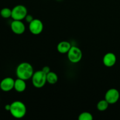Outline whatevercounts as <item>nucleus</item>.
<instances>
[{"label": "nucleus", "instance_id": "1", "mask_svg": "<svg viewBox=\"0 0 120 120\" xmlns=\"http://www.w3.org/2000/svg\"><path fill=\"white\" fill-rule=\"evenodd\" d=\"M34 73L32 66L28 62L21 63L16 69V75L18 78L21 79L25 81L31 79Z\"/></svg>", "mask_w": 120, "mask_h": 120}, {"label": "nucleus", "instance_id": "2", "mask_svg": "<svg viewBox=\"0 0 120 120\" xmlns=\"http://www.w3.org/2000/svg\"><path fill=\"white\" fill-rule=\"evenodd\" d=\"M9 112L15 118L20 119L25 117L26 113V107L23 102L15 101L11 104Z\"/></svg>", "mask_w": 120, "mask_h": 120}, {"label": "nucleus", "instance_id": "3", "mask_svg": "<svg viewBox=\"0 0 120 120\" xmlns=\"http://www.w3.org/2000/svg\"><path fill=\"white\" fill-rule=\"evenodd\" d=\"M31 79L33 86L36 89L42 88L47 82L46 74L42 70L34 72Z\"/></svg>", "mask_w": 120, "mask_h": 120}, {"label": "nucleus", "instance_id": "4", "mask_svg": "<svg viewBox=\"0 0 120 120\" xmlns=\"http://www.w3.org/2000/svg\"><path fill=\"white\" fill-rule=\"evenodd\" d=\"M28 14V9L23 5H18L12 9L11 18L14 20L22 21Z\"/></svg>", "mask_w": 120, "mask_h": 120}, {"label": "nucleus", "instance_id": "5", "mask_svg": "<svg viewBox=\"0 0 120 120\" xmlns=\"http://www.w3.org/2000/svg\"><path fill=\"white\" fill-rule=\"evenodd\" d=\"M83 54L81 49L76 46H71L68 52V60L72 63H77L82 60Z\"/></svg>", "mask_w": 120, "mask_h": 120}, {"label": "nucleus", "instance_id": "6", "mask_svg": "<svg viewBox=\"0 0 120 120\" xmlns=\"http://www.w3.org/2000/svg\"><path fill=\"white\" fill-rule=\"evenodd\" d=\"M29 30L33 35H39L43 30V22L39 19H34V20L29 23Z\"/></svg>", "mask_w": 120, "mask_h": 120}, {"label": "nucleus", "instance_id": "7", "mask_svg": "<svg viewBox=\"0 0 120 120\" xmlns=\"http://www.w3.org/2000/svg\"><path fill=\"white\" fill-rule=\"evenodd\" d=\"M120 98V92L117 89L112 88L106 91L104 99L110 104H114L117 103Z\"/></svg>", "mask_w": 120, "mask_h": 120}, {"label": "nucleus", "instance_id": "8", "mask_svg": "<svg viewBox=\"0 0 120 120\" xmlns=\"http://www.w3.org/2000/svg\"><path fill=\"white\" fill-rule=\"evenodd\" d=\"M11 28L14 34L22 35L25 31V25L22 21L14 20L11 23Z\"/></svg>", "mask_w": 120, "mask_h": 120}, {"label": "nucleus", "instance_id": "9", "mask_svg": "<svg viewBox=\"0 0 120 120\" xmlns=\"http://www.w3.org/2000/svg\"><path fill=\"white\" fill-rule=\"evenodd\" d=\"M15 80L11 77L4 78L0 83V89L4 91H9L14 89Z\"/></svg>", "mask_w": 120, "mask_h": 120}, {"label": "nucleus", "instance_id": "10", "mask_svg": "<svg viewBox=\"0 0 120 120\" xmlns=\"http://www.w3.org/2000/svg\"><path fill=\"white\" fill-rule=\"evenodd\" d=\"M117 62L116 55L112 52L107 53L103 58V62L104 66L107 68H111L115 65Z\"/></svg>", "mask_w": 120, "mask_h": 120}, {"label": "nucleus", "instance_id": "11", "mask_svg": "<svg viewBox=\"0 0 120 120\" xmlns=\"http://www.w3.org/2000/svg\"><path fill=\"white\" fill-rule=\"evenodd\" d=\"M71 47V43L68 41H63L58 43L57 46V50L60 53H68Z\"/></svg>", "mask_w": 120, "mask_h": 120}, {"label": "nucleus", "instance_id": "12", "mask_svg": "<svg viewBox=\"0 0 120 120\" xmlns=\"http://www.w3.org/2000/svg\"><path fill=\"white\" fill-rule=\"evenodd\" d=\"M26 84L25 80L21 79L18 78L15 80L14 89L18 93H22L26 90Z\"/></svg>", "mask_w": 120, "mask_h": 120}, {"label": "nucleus", "instance_id": "13", "mask_svg": "<svg viewBox=\"0 0 120 120\" xmlns=\"http://www.w3.org/2000/svg\"><path fill=\"white\" fill-rule=\"evenodd\" d=\"M47 83L50 84H55L58 81V76L56 73L50 71L46 75Z\"/></svg>", "mask_w": 120, "mask_h": 120}, {"label": "nucleus", "instance_id": "14", "mask_svg": "<svg viewBox=\"0 0 120 120\" xmlns=\"http://www.w3.org/2000/svg\"><path fill=\"white\" fill-rule=\"evenodd\" d=\"M109 103L105 99L99 101L97 104V109L100 111H104L109 108Z\"/></svg>", "mask_w": 120, "mask_h": 120}, {"label": "nucleus", "instance_id": "15", "mask_svg": "<svg viewBox=\"0 0 120 120\" xmlns=\"http://www.w3.org/2000/svg\"><path fill=\"white\" fill-rule=\"evenodd\" d=\"M0 14H1V16L4 18H9L11 17L12 9L8 8H4L1 9V11H0Z\"/></svg>", "mask_w": 120, "mask_h": 120}, {"label": "nucleus", "instance_id": "16", "mask_svg": "<svg viewBox=\"0 0 120 120\" xmlns=\"http://www.w3.org/2000/svg\"><path fill=\"white\" fill-rule=\"evenodd\" d=\"M93 115L89 112H83L79 116V120H92Z\"/></svg>", "mask_w": 120, "mask_h": 120}, {"label": "nucleus", "instance_id": "17", "mask_svg": "<svg viewBox=\"0 0 120 120\" xmlns=\"http://www.w3.org/2000/svg\"><path fill=\"white\" fill-rule=\"evenodd\" d=\"M34 18H33V16L32 15H30V14H27V15L26 16L25 18V19L26 22H28V23H30V22H32V21L34 20Z\"/></svg>", "mask_w": 120, "mask_h": 120}, {"label": "nucleus", "instance_id": "18", "mask_svg": "<svg viewBox=\"0 0 120 120\" xmlns=\"http://www.w3.org/2000/svg\"><path fill=\"white\" fill-rule=\"evenodd\" d=\"M42 70L43 71V72L45 73L47 75V74L49 73L50 71V69L49 66H44L43 68H42Z\"/></svg>", "mask_w": 120, "mask_h": 120}, {"label": "nucleus", "instance_id": "19", "mask_svg": "<svg viewBox=\"0 0 120 120\" xmlns=\"http://www.w3.org/2000/svg\"><path fill=\"white\" fill-rule=\"evenodd\" d=\"M11 109V104H7V105L5 106V109L7 111H9Z\"/></svg>", "mask_w": 120, "mask_h": 120}, {"label": "nucleus", "instance_id": "20", "mask_svg": "<svg viewBox=\"0 0 120 120\" xmlns=\"http://www.w3.org/2000/svg\"><path fill=\"white\" fill-rule=\"evenodd\" d=\"M57 1H61V0H57Z\"/></svg>", "mask_w": 120, "mask_h": 120}, {"label": "nucleus", "instance_id": "21", "mask_svg": "<svg viewBox=\"0 0 120 120\" xmlns=\"http://www.w3.org/2000/svg\"><path fill=\"white\" fill-rule=\"evenodd\" d=\"M0 101H1V99H0Z\"/></svg>", "mask_w": 120, "mask_h": 120}]
</instances>
